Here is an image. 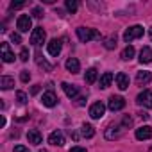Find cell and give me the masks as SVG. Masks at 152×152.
Returning a JSON list of instances; mask_svg holds the SVG:
<instances>
[{
    "label": "cell",
    "instance_id": "obj_1",
    "mask_svg": "<svg viewBox=\"0 0 152 152\" xmlns=\"http://www.w3.org/2000/svg\"><path fill=\"white\" fill-rule=\"evenodd\" d=\"M77 38L83 41V43H88V41H97L100 39V32L97 29H91V27H77Z\"/></svg>",
    "mask_w": 152,
    "mask_h": 152
},
{
    "label": "cell",
    "instance_id": "obj_2",
    "mask_svg": "<svg viewBox=\"0 0 152 152\" xmlns=\"http://www.w3.org/2000/svg\"><path fill=\"white\" fill-rule=\"evenodd\" d=\"M125 131H127V127L124 125V122H120V124H111V125L106 129V138H107V140H118Z\"/></svg>",
    "mask_w": 152,
    "mask_h": 152
},
{
    "label": "cell",
    "instance_id": "obj_3",
    "mask_svg": "<svg viewBox=\"0 0 152 152\" xmlns=\"http://www.w3.org/2000/svg\"><path fill=\"white\" fill-rule=\"evenodd\" d=\"M143 32H145V29H143L141 25H131V27L124 32V41H125V43H131V41L141 38Z\"/></svg>",
    "mask_w": 152,
    "mask_h": 152
},
{
    "label": "cell",
    "instance_id": "obj_4",
    "mask_svg": "<svg viewBox=\"0 0 152 152\" xmlns=\"http://www.w3.org/2000/svg\"><path fill=\"white\" fill-rule=\"evenodd\" d=\"M45 39H47L45 29H43V27H36V29L32 31V34H31V43H32L34 47H41V45L45 43Z\"/></svg>",
    "mask_w": 152,
    "mask_h": 152
},
{
    "label": "cell",
    "instance_id": "obj_5",
    "mask_svg": "<svg viewBox=\"0 0 152 152\" xmlns=\"http://www.w3.org/2000/svg\"><path fill=\"white\" fill-rule=\"evenodd\" d=\"M16 29H18L20 32H29V31L32 29V20H31V16H29V15H20L18 20H16Z\"/></svg>",
    "mask_w": 152,
    "mask_h": 152
},
{
    "label": "cell",
    "instance_id": "obj_6",
    "mask_svg": "<svg viewBox=\"0 0 152 152\" xmlns=\"http://www.w3.org/2000/svg\"><path fill=\"white\" fill-rule=\"evenodd\" d=\"M136 104H138V106H143V107H147V109H150V107H152V91L143 90V91L136 97Z\"/></svg>",
    "mask_w": 152,
    "mask_h": 152
},
{
    "label": "cell",
    "instance_id": "obj_7",
    "mask_svg": "<svg viewBox=\"0 0 152 152\" xmlns=\"http://www.w3.org/2000/svg\"><path fill=\"white\" fill-rule=\"evenodd\" d=\"M0 56H2V61L4 63H13L15 61V54L9 47V43H0Z\"/></svg>",
    "mask_w": 152,
    "mask_h": 152
},
{
    "label": "cell",
    "instance_id": "obj_8",
    "mask_svg": "<svg viewBox=\"0 0 152 152\" xmlns=\"http://www.w3.org/2000/svg\"><path fill=\"white\" fill-rule=\"evenodd\" d=\"M57 95L52 91V90H48V91H45L43 93V97H41V104L45 106V107H54L56 104H57Z\"/></svg>",
    "mask_w": 152,
    "mask_h": 152
},
{
    "label": "cell",
    "instance_id": "obj_9",
    "mask_svg": "<svg viewBox=\"0 0 152 152\" xmlns=\"http://www.w3.org/2000/svg\"><path fill=\"white\" fill-rule=\"evenodd\" d=\"M107 107H109L113 113H115V111H122V109L125 107V100H124L122 97H118V95H113V97H109Z\"/></svg>",
    "mask_w": 152,
    "mask_h": 152
},
{
    "label": "cell",
    "instance_id": "obj_10",
    "mask_svg": "<svg viewBox=\"0 0 152 152\" xmlns=\"http://www.w3.org/2000/svg\"><path fill=\"white\" fill-rule=\"evenodd\" d=\"M104 113H106V106H104L102 102H95V104L90 107V116H91L93 120L102 118V116H104Z\"/></svg>",
    "mask_w": 152,
    "mask_h": 152
},
{
    "label": "cell",
    "instance_id": "obj_11",
    "mask_svg": "<svg viewBox=\"0 0 152 152\" xmlns=\"http://www.w3.org/2000/svg\"><path fill=\"white\" fill-rule=\"evenodd\" d=\"M134 136H136V140H140V141L150 140V138H152V127H150V125H141V127L136 129Z\"/></svg>",
    "mask_w": 152,
    "mask_h": 152
},
{
    "label": "cell",
    "instance_id": "obj_12",
    "mask_svg": "<svg viewBox=\"0 0 152 152\" xmlns=\"http://www.w3.org/2000/svg\"><path fill=\"white\" fill-rule=\"evenodd\" d=\"M61 48H63L61 39H50V41L47 43V50H48V54L54 56V57H57V56L61 54Z\"/></svg>",
    "mask_w": 152,
    "mask_h": 152
},
{
    "label": "cell",
    "instance_id": "obj_13",
    "mask_svg": "<svg viewBox=\"0 0 152 152\" xmlns=\"http://www.w3.org/2000/svg\"><path fill=\"white\" fill-rule=\"evenodd\" d=\"M48 143L54 145V147H63V145H64V134H63L59 129L54 131V132H50V136H48Z\"/></svg>",
    "mask_w": 152,
    "mask_h": 152
},
{
    "label": "cell",
    "instance_id": "obj_14",
    "mask_svg": "<svg viewBox=\"0 0 152 152\" xmlns=\"http://www.w3.org/2000/svg\"><path fill=\"white\" fill-rule=\"evenodd\" d=\"M150 79H152L150 72H147V70L138 72V75H136V84H138V86H147V84L150 83Z\"/></svg>",
    "mask_w": 152,
    "mask_h": 152
},
{
    "label": "cell",
    "instance_id": "obj_15",
    "mask_svg": "<svg viewBox=\"0 0 152 152\" xmlns=\"http://www.w3.org/2000/svg\"><path fill=\"white\" fill-rule=\"evenodd\" d=\"M27 140H29V143H32V145H39V143L43 141V136H41V132H39L38 129H31V131L27 132Z\"/></svg>",
    "mask_w": 152,
    "mask_h": 152
},
{
    "label": "cell",
    "instance_id": "obj_16",
    "mask_svg": "<svg viewBox=\"0 0 152 152\" xmlns=\"http://www.w3.org/2000/svg\"><path fill=\"white\" fill-rule=\"evenodd\" d=\"M64 66H66V70H68L70 73H77V72L81 70V63H79V59H75V57H68Z\"/></svg>",
    "mask_w": 152,
    "mask_h": 152
},
{
    "label": "cell",
    "instance_id": "obj_17",
    "mask_svg": "<svg viewBox=\"0 0 152 152\" xmlns=\"http://www.w3.org/2000/svg\"><path fill=\"white\" fill-rule=\"evenodd\" d=\"M140 63L141 64H148L152 63V48L150 47H143L140 52Z\"/></svg>",
    "mask_w": 152,
    "mask_h": 152
},
{
    "label": "cell",
    "instance_id": "obj_18",
    "mask_svg": "<svg viewBox=\"0 0 152 152\" xmlns=\"http://www.w3.org/2000/svg\"><path fill=\"white\" fill-rule=\"evenodd\" d=\"M61 88L64 90V93H66V97H68V99H75V97L79 95V90H77V86H73V84L63 83V84H61Z\"/></svg>",
    "mask_w": 152,
    "mask_h": 152
},
{
    "label": "cell",
    "instance_id": "obj_19",
    "mask_svg": "<svg viewBox=\"0 0 152 152\" xmlns=\"http://www.w3.org/2000/svg\"><path fill=\"white\" fill-rule=\"evenodd\" d=\"M116 86L120 88V90H127L129 88V77L124 73V72H120V73H116Z\"/></svg>",
    "mask_w": 152,
    "mask_h": 152
},
{
    "label": "cell",
    "instance_id": "obj_20",
    "mask_svg": "<svg viewBox=\"0 0 152 152\" xmlns=\"http://www.w3.org/2000/svg\"><path fill=\"white\" fill-rule=\"evenodd\" d=\"M113 79H115V75H113L111 72L102 73V75H100V88H109L111 83H113Z\"/></svg>",
    "mask_w": 152,
    "mask_h": 152
},
{
    "label": "cell",
    "instance_id": "obj_21",
    "mask_svg": "<svg viewBox=\"0 0 152 152\" xmlns=\"http://www.w3.org/2000/svg\"><path fill=\"white\" fill-rule=\"evenodd\" d=\"M134 54H136V50H134V47L132 45H127L124 50H122V54H120V57L124 59V61H131L132 57H134Z\"/></svg>",
    "mask_w": 152,
    "mask_h": 152
},
{
    "label": "cell",
    "instance_id": "obj_22",
    "mask_svg": "<svg viewBox=\"0 0 152 152\" xmlns=\"http://www.w3.org/2000/svg\"><path fill=\"white\" fill-rule=\"evenodd\" d=\"M36 63H38L43 70H47V72H50V70L54 68V66H52V64H50V63H48V61L41 56V52H36Z\"/></svg>",
    "mask_w": 152,
    "mask_h": 152
},
{
    "label": "cell",
    "instance_id": "obj_23",
    "mask_svg": "<svg viewBox=\"0 0 152 152\" xmlns=\"http://www.w3.org/2000/svg\"><path fill=\"white\" fill-rule=\"evenodd\" d=\"M81 134H83V138H93V136H95V127H93L91 124H83Z\"/></svg>",
    "mask_w": 152,
    "mask_h": 152
},
{
    "label": "cell",
    "instance_id": "obj_24",
    "mask_svg": "<svg viewBox=\"0 0 152 152\" xmlns=\"http://www.w3.org/2000/svg\"><path fill=\"white\" fill-rule=\"evenodd\" d=\"M15 86V79L9 77V75H2V79H0V88L2 90H11Z\"/></svg>",
    "mask_w": 152,
    "mask_h": 152
},
{
    "label": "cell",
    "instance_id": "obj_25",
    "mask_svg": "<svg viewBox=\"0 0 152 152\" xmlns=\"http://www.w3.org/2000/svg\"><path fill=\"white\" fill-rule=\"evenodd\" d=\"M97 68H88L86 70V73H84V81L88 83V84H93L95 81H97Z\"/></svg>",
    "mask_w": 152,
    "mask_h": 152
},
{
    "label": "cell",
    "instance_id": "obj_26",
    "mask_svg": "<svg viewBox=\"0 0 152 152\" xmlns=\"http://www.w3.org/2000/svg\"><path fill=\"white\" fill-rule=\"evenodd\" d=\"M104 47H106L107 50L116 48V36H109V38H106V39H104Z\"/></svg>",
    "mask_w": 152,
    "mask_h": 152
},
{
    "label": "cell",
    "instance_id": "obj_27",
    "mask_svg": "<svg viewBox=\"0 0 152 152\" xmlns=\"http://www.w3.org/2000/svg\"><path fill=\"white\" fill-rule=\"evenodd\" d=\"M64 6H66V9H68L72 15H73L75 11H77V7H79V4L75 2V0H66V4H64Z\"/></svg>",
    "mask_w": 152,
    "mask_h": 152
},
{
    "label": "cell",
    "instance_id": "obj_28",
    "mask_svg": "<svg viewBox=\"0 0 152 152\" xmlns=\"http://www.w3.org/2000/svg\"><path fill=\"white\" fill-rule=\"evenodd\" d=\"M27 93L25 91H16V100H18V104H25L27 102Z\"/></svg>",
    "mask_w": 152,
    "mask_h": 152
},
{
    "label": "cell",
    "instance_id": "obj_29",
    "mask_svg": "<svg viewBox=\"0 0 152 152\" xmlns=\"http://www.w3.org/2000/svg\"><path fill=\"white\" fill-rule=\"evenodd\" d=\"M20 79H22V83H29V81H31V73H29L27 70H23V72L20 73Z\"/></svg>",
    "mask_w": 152,
    "mask_h": 152
},
{
    "label": "cell",
    "instance_id": "obj_30",
    "mask_svg": "<svg viewBox=\"0 0 152 152\" xmlns=\"http://www.w3.org/2000/svg\"><path fill=\"white\" fill-rule=\"evenodd\" d=\"M20 59H22L23 63H25V61H29V50H27L25 47H23V48L20 50Z\"/></svg>",
    "mask_w": 152,
    "mask_h": 152
},
{
    "label": "cell",
    "instance_id": "obj_31",
    "mask_svg": "<svg viewBox=\"0 0 152 152\" xmlns=\"http://www.w3.org/2000/svg\"><path fill=\"white\" fill-rule=\"evenodd\" d=\"M32 16L34 18H43V9L41 7H34L32 9Z\"/></svg>",
    "mask_w": 152,
    "mask_h": 152
},
{
    "label": "cell",
    "instance_id": "obj_32",
    "mask_svg": "<svg viewBox=\"0 0 152 152\" xmlns=\"http://www.w3.org/2000/svg\"><path fill=\"white\" fill-rule=\"evenodd\" d=\"M11 41H13V43H22V36H20L18 32H13V34H11Z\"/></svg>",
    "mask_w": 152,
    "mask_h": 152
},
{
    "label": "cell",
    "instance_id": "obj_33",
    "mask_svg": "<svg viewBox=\"0 0 152 152\" xmlns=\"http://www.w3.org/2000/svg\"><path fill=\"white\" fill-rule=\"evenodd\" d=\"M15 152H31L27 147H23V145H16L15 147Z\"/></svg>",
    "mask_w": 152,
    "mask_h": 152
},
{
    "label": "cell",
    "instance_id": "obj_34",
    "mask_svg": "<svg viewBox=\"0 0 152 152\" xmlns=\"http://www.w3.org/2000/svg\"><path fill=\"white\" fill-rule=\"evenodd\" d=\"M70 152H86V148L84 147H72Z\"/></svg>",
    "mask_w": 152,
    "mask_h": 152
},
{
    "label": "cell",
    "instance_id": "obj_35",
    "mask_svg": "<svg viewBox=\"0 0 152 152\" xmlns=\"http://www.w3.org/2000/svg\"><path fill=\"white\" fill-rule=\"evenodd\" d=\"M23 6H25L23 2H18V4H15V2H13V4H11V9H20V7H23Z\"/></svg>",
    "mask_w": 152,
    "mask_h": 152
},
{
    "label": "cell",
    "instance_id": "obj_36",
    "mask_svg": "<svg viewBox=\"0 0 152 152\" xmlns=\"http://www.w3.org/2000/svg\"><path fill=\"white\" fill-rule=\"evenodd\" d=\"M38 91H39V84H34V86L31 88V95H36Z\"/></svg>",
    "mask_w": 152,
    "mask_h": 152
},
{
    "label": "cell",
    "instance_id": "obj_37",
    "mask_svg": "<svg viewBox=\"0 0 152 152\" xmlns=\"http://www.w3.org/2000/svg\"><path fill=\"white\" fill-rule=\"evenodd\" d=\"M86 104V97H79L77 99V106H84Z\"/></svg>",
    "mask_w": 152,
    "mask_h": 152
},
{
    "label": "cell",
    "instance_id": "obj_38",
    "mask_svg": "<svg viewBox=\"0 0 152 152\" xmlns=\"http://www.w3.org/2000/svg\"><path fill=\"white\" fill-rule=\"evenodd\" d=\"M39 152H47V150H43V148H41V150H39Z\"/></svg>",
    "mask_w": 152,
    "mask_h": 152
},
{
    "label": "cell",
    "instance_id": "obj_39",
    "mask_svg": "<svg viewBox=\"0 0 152 152\" xmlns=\"http://www.w3.org/2000/svg\"><path fill=\"white\" fill-rule=\"evenodd\" d=\"M148 152H152V147H150V148H148Z\"/></svg>",
    "mask_w": 152,
    "mask_h": 152
}]
</instances>
